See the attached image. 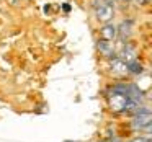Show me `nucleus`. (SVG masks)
I'll use <instances>...</instances> for the list:
<instances>
[{
	"mask_svg": "<svg viewBox=\"0 0 152 142\" xmlns=\"http://www.w3.org/2000/svg\"><path fill=\"white\" fill-rule=\"evenodd\" d=\"M95 13L102 23H108L115 17V8L110 2H102V4H95Z\"/></svg>",
	"mask_w": 152,
	"mask_h": 142,
	"instance_id": "f03ea898",
	"label": "nucleus"
},
{
	"mask_svg": "<svg viewBox=\"0 0 152 142\" xmlns=\"http://www.w3.org/2000/svg\"><path fill=\"white\" fill-rule=\"evenodd\" d=\"M131 142H149V139L147 137H136V139H132Z\"/></svg>",
	"mask_w": 152,
	"mask_h": 142,
	"instance_id": "9d476101",
	"label": "nucleus"
},
{
	"mask_svg": "<svg viewBox=\"0 0 152 142\" xmlns=\"http://www.w3.org/2000/svg\"><path fill=\"white\" fill-rule=\"evenodd\" d=\"M131 33H132V21L131 20L121 21V25L116 28V34H119V38H121L123 41L128 39V38L131 36Z\"/></svg>",
	"mask_w": 152,
	"mask_h": 142,
	"instance_id": "423d86ee",
	"label": "nucleus"
},
{
	"mask_svg": "<svg viewBox=\"0 0 152 142\" xmlns=\"http://www.w3.org/2000/svg\"><path fill=\"white\" fill-rule=\"evenodd\" d=\"M96 47H98V52L103 54L105 57H115V46H113V43H108V41L98 39Z\"/></svg>",
	"mask_w": 152,
	"mask_h": 142,
	"instance_id": "0eeeda50",
	"label": "nucleus"
},
{
	"mask_svg": "<svg viewBox=\"0 0 152 142\" xmlns=\"http://www.w3.org/2000/svg\"><path fill=\"white\" fill-rule=\"evenodd\" d=\"M126 70H128L129 74L139 75V74L142 72V66H141V62H137V60H132V62L126 64Z\"/></svg>",
	"mask_w": 152,
	"mask_h": 142,
	"instance_id": "1a4fd4ad",
	"label": "nucleus"
},
{
	"mask_svg": "<svg viewBox=\"0 0 152 142\" xmlns=\"http://www.w3.org/2000/svg\"><path fill=\"white\" fill-rule=\"evenodd\" d=\"M151 122H152L151 111L145 108H139L134 114V119H132L131 126H132V129H149L151 127Z\"/></svg>",
	"mask_w": 152,
	"mask_h": 142,
	"instance_id": "f257e3e1",
	"label": "nucleus"
},
{
	"mask_svg": "<svg viewBox=\"0 0 152 142\" xmlns=\"http://www.w3.org/2000/svg\"><path fill=\"white\" fill-rule=\"evenodd\" d=\"M116 36H118V34H116V26L111 23H105L102 26V30H100V39H103V41L113 43Z\"/></svg>",
	"mask_w": 152,
	"mask_h": 142,
	"instance_id": "20e7f679",
	"label": "nucleus"
},
{
	"mask_svg": "<svg viewBox=\"0 0 152 142\" xmlns=\"http://www.w3.org/2000/svg\"><path fill=\"white\" fill-rule=\"evenodd\" d=\"M137 4H141V5H147V4H151V0H137Z\"/></svg>",
	"mask_w": 152,
	"mask_h": 142,
	"instance_id": "9b49d317",
	"label": "nucleus"
},
{
	"mask_svg": "<svg viewBox=\"0 0 152 142\" xmlns=\"http://www.w3.org/2000/svg\"><path fill=\"white\" fill-rule=\"evenodd\" d=\"M126 101H128V96L113 90V95H111V98H110V106H111L113 111H115V113L123 111L124 106H126Z\"/></svg>",
	"mask_w": 152,
	"mask_h": 142,
	"instance_id": "7ed1b4c3",
	"label": "nucleus"
},
{
	"mask_svg": "<svg viewBox=\"0 0 152 142\" xmlns=\"http://www.w3.org/2000/svg\"><path fill=\"white\" fill-rule=\"evenodd\" d=\"M136 56H137V52H136V47L132 46V44H124V47L121 49V52H119V59L123 60L124 64H129L132 62V60H136Z\"/></svg>",
	"mask_w": 152,
	"mask_h": 142,
	"instance_id": "39448f33",
	"label": "nucleus"
},
{
	"mask_svg": "<svg viewBox=\"0 0 152 142\" xmlns=\"http://www.w3.org/2000/svg\"><path fill=\"white\" fill-rule=\"evenodd\" d=\"M110 2H121V0H110Z\"/></svg>",
	"mask_w": 152,
	"mask_h": 142,
	"instance_id": "f8f14e48",
	"label": "nucleus"
},
{
	"mask_svg": "<svg viewBox=\"0 0 152 142\" xmlns=\"http://www.w3.org/2000/svg\"><path fill=\"white\" fill-rule=\"evenodd\" d=\"M110 67H111V70L115 74H124V72H128V70H126V64L123 62L119 57H111V59H110Z\"/></svg>",
	"mask_w": 152,
	"mask_h": 142,
	"instance_id": "6e6552de",
	"label": "nucleus"
},
{
	"mask_svg": "<svg viewBox=\"0 0 152 142\" xmlns=\"http://www.w3.org/2000/svg\"><path fill=\"white\" fill-rule=\"evenodd\" d=\"M100 142H106V141H100Z\"/></svg>",
	"mask_w": 152,
	"mask_h": 142,
	"instance_id": "ddd939ff",
	"label": "nucleus"
}]
</instances>
